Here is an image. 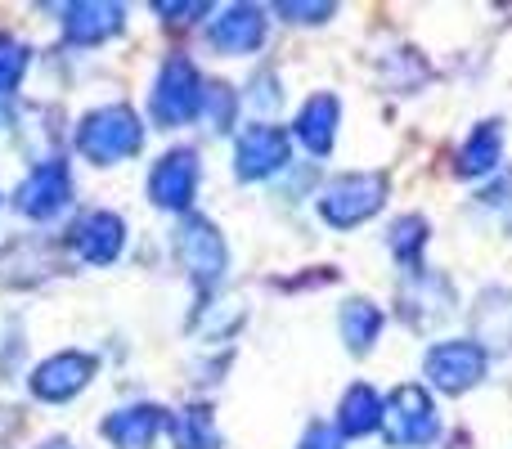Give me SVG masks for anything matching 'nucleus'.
Listing matches in <instances>:
<instances>
[{
	"mask_svg": "<svg viewBox=\"0 0 512 449\" xmlns=\"http://www.w3.org/2000/svg\"><path fill=\"white\" fill-rule=\"evenodd\" d=\"M194 189H198V153L194 149H171L149 176V198L162 212H185V207L194 203Z\"/></svg>",
	"mask_w": 512,
	"mask_h": 449,
	"instance_id": "8",
	"label": "nucleus"
},
{
	"mask_svg": "<svg viewBox=\"0 0 512 449\" xmlns=\"http://www.w3.org/2000/svg\"><path fill=\"white\" fill-rule=\"evenodd\" d=\"M279 14L292 18V23H324V18L333 14V5H288V0H283Z\"/></svg>",
	"mask_w": 512,
	"mask_h": 449,
	"instance_id": "23",
	"label": "nucleus"
},
{
	"mask_svg": "<svg viewBox=\"0 0 512 449\" xmlns=\"http://www.w3.org/2000/svg\"><path fill=\"white\" fill-rule=\"evenodd\" d=\"M207 41L221 54H252L265 41V14L256 5H230L221 18H212Z\"/></svg>",
	"mask_w": 512,
	"mask_h": 449,
	"instance_id": "12",
	"label": "nucleus"
},
{
	"mask_svg": "<svg viewBox=\"0 0 512 449\" xmlns=\"http://www.w3.org/2000/svg\"><path fill=\"white\" fill-rule=\"evenodd\" d=\"M140 144H144V126L126 104L95 108V113H86L77 126V149L86 153L95 167H113V162L131 158V153H140Z\"/></svg>",
	"mask_w": 512,
	"mask_h": 449,
	"instance_id": "1",
	"label": "nucleus"
},
{
	"mask_svg": "<svg viewBox=\"0 0 512 449\" xmlns=\"http://www.w3.org/2000/svg\"><path fill=\"white\" fill-rule=\"evenodd\" d=\"M203 104H207V86H203V77H198L194 63H189L185 54H176V59L162 63L158 86H153V99H149L153 122L158 126H185L203 113Z\"/></svg>",
	"mask_w": 512,
	"mask_h": 449,
	"instance_id": "3",
	"label": "nucleus"
},
{
	"mask_svg": "<svg viewBox=\"0 0 512 449\" xmlns=\"http://www.w3.org/2000/svg\"><path fill=\"white\" fill-rule=\"evenodd\" d=\"M207 104H212V122H216V131H225L230 126V117H234V95L225 86H207ZM203 104V108H207Z\"/></svg>",
	"mask_w": 512,
	"mask_h": 449,
	"instance_id": "22",
	"label": "nucleus"
},
{
	"mask_svg": "<svg viewBox=\"0 0 512 449\" xmlns=\"http://www.w3.org/2000/svg\"><path fill=\"white\" fill-rule=\"evenodd\" d=\"M382 203H387V176H378V171H351V176H337L319 194V216L333 229H351V225H364L369 216H378Z\"/></svg>",
	"mask_w": 512,
	"mask_h": 449,
	"instance_id": "4",
	"label": "nucleus"
},
{
	"mask_svg": "<svg viewBox=\"0 0 512 449\" xmlns=\"http://www.w3.org/2000/svg\"><path fill=\"white\" fill-rule=\"evenodd\" d=\"M382 427V396L364 382H355L342 396V409H337V436H369Z\"/></svg>",
	"mask_w": 512,
	"mask_h": 449,
	"instance_id": "16",
	"label": "nucleus"
},
{
	"mask_svg": "<svg viewBox=\"0 0 512 449\" xmlns=\"http://www.w3.org/2000/svg\"><path fill=\"white\" fill-rule=\"evenodd\" d=\"M176 261L185 265V274L198 283V288H216L230 265V252H225V238L207 216H185L176 229Z\"/></svg>",
	"mask_w": 512,
	"mask_h": 449,
	"instance_id": "5",
	"label": "nucleus"
},
{
	"mask_svg": "<svg viewBox=\"0 0 512 449\" xmlns=\"http://www.w3.org/2000/svg\"><path fill=\"white\" fill-rule=\"evenodd\" d=\"M45 449H72L68 441H54V445H45Z\"/></svg>",
	"mask_w": 512,
	"mask_h": 449,
	"instance_id": "26",
	"label": "nucleus"
},
{
	"mask_svg": "<svg viewBox=\"0 0 512 449\" xmlns=\"http://www.w3.org/2000/svg\"><path fill=\"white\" fill-rule=\"evenodd\" d=\"M288 167V135L279 126H248L234 144V171L239 180H265Z\"/></svg>",
	"mask_w": 512,
	"mask_h": 449,
	"instance_id": "9",
	"label": "nucleus"
},
{
	"mask_svg": "<svg viewBox=\"0 0 512 449\" xmlns=\"http://www.w3.org/2000/svg\"><path fill=\"white\" fill-rule=\"evenodd\" d=\"M68 198H72V176L63 162H41V167L14 189V207L23 216H32V221L59 216L63 207H68Z\"/></svg>",
	"mask_w": 512,
	"mask_h": 449,
	"instance_id": "7",
	"label": "nucleus"
},
{
	"mask_svg": "<svg viewBox=\"0 0 512 449\" xmlns=\"http://www.w3.org/2000/svg\"><path fill=\"white\" fill-rule=\"evenodd\" d=\"M486 346H477L472 337H463V342H436L432 351L423 355V373L427 382H432L436 391H445V396H463V391H472L481 378H486Z\"/></svg>",
	"mask_w": 512,
	"mask_h": 449,
	"instance_id": "6",
	"label": "nucleus"
},
{
	"mask_svg": "<svg viewBox=\"0 0 512 449\" xmlns=\"http://www.w3.org/2000/svg\"><path fill=\"white\" fill-rule=\"evenodd\" d=\"M499 153H504V126L499 122H481L468 135V144L459 149V176H486L499 167Z\"/></svg>",
	"mask_w": 512,
	"mask_h": 449,
	"instance_id": "17",
	"label": "nucleus"
},
{
	"mask_svg": "<svg viewBox=\"0 0 512 449\" xmlns=\"http://www.w3.org/2000/svg\"><path fill=\"white\" fill-rule=\"evenodd\" d=\"M23 68H27V45L14 41V36H0V95H9L18 86Z\"/></svg>",
	"mask_w": 512,
	"mask_h": 449,
	"instance_id": "21",
	"label": "nucleus"
},
{
	"mask_svg": "<svg viewBox=\"0 0 512 449\" xmlns=\"http://www.w3.org/2000/svg\"><path fill=\"white\" fill-rule=\"evenodd\" d=\"M167 427H171L176 449H221V432H216V423H212V409H203V405L171 414Z\"/></svg>",
	"mask_w": 512,
	"mask_h": 449,
	"instance_id": "18",
	"label": "nucleus"
},
{
	"mask_svg": "<svg viewBox=\"0 0 512 449\" xmlns=\"http://www.w3.org/2000/svg\"><path fill=\"white\" fill-rule=\"evenodd\" d=\"M126 9L122 5H104V0H90V5H68L63 9V32L72 45H99L113 32H122Z\"/></svg>",
	"mask_w": 512,
	"mask_h": 449,
	"instance_id": "13",
	"label": "nucleus"
},
{
	"mask_svg": "<svg viewBox=\"0 0 512 449\" xmlns=\"http://www.w3.org/2000/svg\"><path fill=\"white\" fill-rule=\"evenodd\" d=\"M387 247L400 265H418V256H423V247H427V221L423 216H400L387 234Z\"/></svg>",
	"mask_w": 512,
	"mask_h": 449,
	"instance_id": "20",
	"label": "nucleus"
},
{
	"mask_svg": "<svg viewBox=\"0 0 512 449\" xmlns=\"http://www.w3.org/2000/svg\"><path fill=\"white\" fill-rule=\"evenodd\" d=\"M68 243H72V252H77L81 261L108 265V261H117L122 247H126V221L122 216H113V212H86L77 225H72Z\"/></svg>",
	"mask_w": 512,
	"mask_h": 449,
	"instance_id": "11",
	"label": "nucleus"
},
{
	"mask_svg": "<svg viewBox=\"0 0 512 449\" xmlns=\"http://www.w3.org/2000/svg\"><path fill=\"white\" fill-rule=\"evenodd\" d=\"M301 449H342V436H337L333 427H310Z\"/></svg>",
	"mask_w": 512,
	"mask_h": 449,
	"instance_id": "24",
	"label": "nucleus"
},
{
	"mask_svg": "<svg viewBox=\"0 0 512 449\" xmlns=\"http://www.w3.org/2000/svg\"><path fill=\"white\" fill-rule=\"evenodd\" d=\"M337 122H342V104H337L333 95H315V99H306V108L297 113L292 131H297V140L306 144L315 158H324L337 140Z\"/></svg>",
	"mask_w": 512,
	"mask_h": 449,
	"instance_id": "15",
	"label": "nucleus"
},
{
	"mask_svg": "<svg viewBox=\"0 0 512 449\" xmlns=\"http://www.w3.org/2000/svg\"><path fill=\"white\" fill-rule=\"evenodd\" d=\"M153 9H158V14H176V23H185L189 14H207L203 0H198V5H167V0H162V5H153Z\"/></svg>",
	"mask_w": 512,
	"mask_h": 449,
	"instance_id": "25",
	"label": "nucleus"
},
{
	"mask_svg": "<svg viewBox=\"0 0 512 449\" xmlns=\"http://www.w3.org/2000/svg\"><path fill=\"white\" fill-rule=\"evenodd\" d=\"M162 427H167V409L158 405H131L104 418V436L117 449H149Z\"/></svg>",
	"mask_w": 512,
	"mask_h": 449,
	"instance_id": "14",
	"label": "nucleus"
},
{
	"mask_svg": "<svg viewBox=\"0 0 512 449\" xmlns=\"http://www.w3.org/2000/svg\"><path fill=\"white\" fill-rule=\"evenodd\" d=\"M378 333H382V310L373 306V301H364V297L346 301V306H342V337H346V346H351L355 355H364L373 342H378Z\"/></svg>",
	"mask_w": 512,
	"mask_h": 449,
	"instance_id": "19",
	"label": "nucleus"
},
{
	"mask_svg": "<svg viewBox=\"0 0 512 449\" xmlns=\"http://www.w3.org/2000/svg\"><path fill=\"white\" fill-rule=\"evenodd\" d=\"M382 436L391 449H423L441 436V414H436L432 391H423L418 382H405L387 396L382 405Z\"/></svg>",
	"mask_w": 512,
	"mask_h": 449,
	"instance_id": "2",
	"label": "nucleus"
},
{
	"mask_svg": "<svg viewBox=\"0 0 512 449\" xmlns=\"http://www.w3.org/2000/svg\"><path fill=\"white\" fill-rule=\"evenodd\" d=\"M90 378H95V360H90V355H81V351L50 355V360L36 364V373H32V396L59 405V400H72L77 391H86Z\"/></svg>",
	"mask_w": 512,
	"mask_h": 449,
	"instance_id": "10",
	"label": "nucleus"
}]
</instances>
